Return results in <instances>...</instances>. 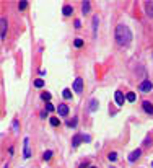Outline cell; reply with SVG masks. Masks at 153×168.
<instances>
[{
    "label": "cell",
    "mask_w": 153,
    "mask_h": 168,
    "mask_svg": "<svg viewBox=\"0 0 153 168\" xmlns=\"http://www.w3.org/2000/svg\"><path fill=\"white\" fill-rule=\"evenodd\" d=\"M116 42L119 46H129L130 41H132V31L127 25H117L116 26V33H114Z\"/></svg>",
    "instance_id": "cell-1"
},
{
    "label": "cell",
    "mask_w": 153,
    "mask_h": 168,
    "mask_svg": "<svg viewBox=\"0 0 153 168\" xmlns=\"http://www.w3.org/2000/svg\"><path fill=\"white\" fill-rule=\"evenodd\" d=\"M7 18L2 17L0 18V39L4 41V39H7Z\"/></svg>",
    "instance_id": "cell-2"
},
{
    "label": "cell",
    "mask_w": 153,
    "mask_h": 168,
    "mask_svg": "<svg viewBox=\"0 0 153 168\" xmlns=\"http://www.w3.org/2000/svg\"><path fill=\"white\" fill-rule=\"evenodd\" d=\"M139 90L142 91V93H150V91L153 90V83L150 80H143L142 83L139 85Z\"/></svg>",
    "instance_id": "cell-3"
},
{
    "label": "cell",
    "mask_w": 153,
    "mask_h": 168,
    "mask_svg": "<svg viewBox=\"0 0 153 168\" xmlns=\"http://www.w3.org/2000/svg\"><path fill=\"white\" fill-rule=\"evenodd\" d=\"M73 90H75V93H82V91H83V78L82 77L75 78V82H73Z\"/></svg>",
    "instance_id": "cell-4"
},
{
    "label": "cell",
    "mask_w": 153,
    "mask_h": 168,
    "mask_svg": "<svg viewBox=\"0 0 153 168\" xmlns=\"http://www.w3.org/2000/svg\"><path fill=\"white\" fill-rule=\"evenodd\" d=\"M23 157L24 158L31 157V150H29V139H28V137H24V140H23Z\"/></svg>",
    "instance_id": "cell-5"
},
{
    "label": "cell",
    "mask_w": 153,
    "mask_h": 168,
    "mask_svg": "<svg viewBox=\"0 0 153 168\" xmlns=\"http://www.w3.org/2000/svg\"><path fill=\"white\" fill-rule=\"evenodd\" d=\"M114 98H116V103H117L119 106H122L124 105V101H125V96H124V93H122L121 90H117L114 93Z\"/></svg>",
    "instance_id": "cell-6"
},
{
    "label": "cell",
    "mask_w": 153,
    "mask_h": 168,
    "mask_svg": "<svg viewBox=\"0 0 153 168\" xmlns=\"http://www.w3.org/2000/svg\"><path fill=\"white\" fill-rule=\"evenodd\" d=\"M57 113H59V116H69V106L65 103H60L57 106Z\"/></svg>",
    "instance_id": "cell-7"
},
{
    "label": "cell",
    "mask_w": 153,
    "mask_h": 168,
    "mask_svg": "<svg viewBox=\"0 0 153 168\" xmlns=\"http://www.w3.org/2000/svg\"><path fill=\"white\" fill-rule=\"evenodd\" d=\"M140 155H142V150H140V149H137V150H134L132 154L129 155V162H130V163H134V162H135V160H139V158H140Z\"/></svg>",
    "instance_id": "cell-8"
},
{
    "label": "cell",
    "mask_w": 153,
    "mask_h": 168,
    "mask_svg": "<svg viewBox=\"0 0 153 168\" xmlns=\"http://www.w3.org/2000/svg\"><path fill=\"white\" fill-rule=\"evenodd\" d=\"M142 106H143V109H145L147 114H150V116L153 114V105H152L150 101H143V103H142Z\"/></svg>",
    "instance_id": "cell-9"
},
{
    "label": "cell",
    "mask_w": 153,
    "mask_h": 168,
    "mask_svg": "<svg viewBox=\"0 0 153 168\" xmlns=\"http://www.w3.org/2000/svg\"><path fill=\"white\" fill-rule=\"evenodd\" d=\"M145 11L150 18H153V2H145Z\"/></svg>",
    "instance_id": "cell-10"
},
{
    "label": "cell",
    "mask_w": 153,
    "mask_h": 168,
    "mask_svg": "<svg viewBox=\"0 0 153 168\" xmlns=\"http://www.w3.org/2000/svg\"><path fill=\"white\" fill-rule=\"evenodd\" d=\"M82 140H83V136H80V134L73 136V139H72V147H78Z\"/></svg>",
    "instance_id": "cell-11"
},
{
    "label": "cell",
    "mask_w": 153,
    "mask_h": 168,
    "mask_svg": "<svg viewBox=\"0 0 153 168\" xmlns=\"http://www.w3.org/2000/svg\"><path fill=\"white\" fill-rule=\"evenodd\" d=\"M90 8H91V4L90 2H83V4H82V13L83 15H87V13H90Z\"/></svg>",
    "instance_id": "cell-12"
},
{
    "label": "cell",
    "mask_w": 153,
    "mask_h": 168,
    "mask_svg": "<svg viewBox=\"0 0 153 168\" xmlns=\"http://www.w3.org/2000/svg\"><path fill=\"white\" fill-rule=\"evenodd\" d=\"M72 11H73V8L70 7V5H64V8H62L64 17H70V15H72Z\"/></svg>",
    "instance_id": "cell-13"
},
{
    "label": "cell",
    "mask_w": 153,
    "mask_h": 168,
    "mask_svg": "<svg viewBox=\"0 0 153 168\" xmlns=\"http://www.w3.org/2000/svg\"><path fill=\"white\" fill-rule=\"evenodd\" d=\"M135 98H137V96H135V93H134V91H129V93L125 95V100H127V101H130V103L135 101Z\"/></svg>",
    "instance_id": "cell-14"
},
{
    "label": "cell",
    "mask_w": 153,
    "mask_h": 168,
    "mask_svg": "<svg viewBox=\"0 0 153 168\" xmlns=\"http://www.w3.org/2000/svg\"><path fill=\"white\" fill-rule=\"evenodd\" d=\"M98 23H99V20H98V17L94 15L93 17V36H96V29H98Z\"/></svg>",
    "instance_id": "cell-15"
},
{
    "label": "cell",
    "mask_w": 153,
    "mask_h": 168,
    "mask_svg": "<svg viewBox=\"0 0 153 168\" xmlns=\"http://www.w3.org/2000/svg\"><path fill=\"white\" fill-rule=\"evenodd\" d=\"M88 109H90V111H96V109H98V101H96V100H91Z\"/></svg>",
    "instance_id": "cell-16"
},
{
    "label": "cell",
    "mask_w": 153,
    "mask_h": 168,
    "mask_svg": "<svg viewBox=\"0 0 153 168\" xmlns=\"http://www.w3.org/2000/svg\"><path fill=\"white\" fill-rule=\"evenodd\" d=\"M62 96H64L65 100H70V98H72V91H70L69 88H65V90L62 91Z\"/></svg>",
    "instance_id": "cell-17"
},
{
    "label": "cell",
    "mask_w": 153,
    "mask_h": 168,
    "mask_svg": "<svg viewBox=\"0 0 153 168\" xmlns=\"http://www.w3.org/2000/svg\"><path fill=\"white\" fill-rule=\"evenodd\" d=\"M34 87L36 88H42V87H44V80H42V78H36V80H34Z\"/></svg>",
    "instance_id": "cell-18"
},
{
    "label": "cell",
    "mask_w": 153,
    "mask_h": 168,
    "mask_svg": "<svg viewBox=\"0 0 153 168\" xmlns=\"http://www.w3.org/2000/svg\"><path fill=\"white\" fill-rule=\"evenodd\" d=\"M42 158H44L46 162H47V160H51V158H52V152H51V150H46L44 154H42Z\"/></svg>",
    "instance_id": "cell-19"
},
{
    "label": "cell",
    "mask_w": 153,
    "mask_h": 168,
    "mask_svg": "<svg viewBox=\"0 0 153 168\" xmlns=\"http://www.w3.org/2000/svg\"><path fill=\"white\" fill-rule=\"evenodd\" d=\"M108 158H109V162H116V160H117V154H116V152H109Z\"/></svg>",
    "instance_id": "cell-20"
},
{
    "label": "cell",
    "mask_w": 153,
    "mask_h": 168,
    "mask_svg": "<svg viewBox=\"0 0 153 168\" xmlns=\"http://www.w3.org/2000/svg\"><path fill=\"white\" fill-rule=\"evenodd\" d=\"M49 123H51V126H54V127H57L59 126V118H56V116H54V118H51V121H49Z\"/></svg>",
    "instance_id": "cell-21"
},
{
    "label": "cell",
    "mask_w": 153,
    "mask_h": 168,
    "mask_svg": "<svg viewBox=\"0 0 153 168\" xmlns=\"http://www.w3.org/2000/svg\"><path fill=\"white\" fill-rule=\"evenodd\" d=\"M76 126V118H73L72 121H67V127H75Z\"/></svg>",
    "instance_id": "cell-22"
},
{
    "label": "cell",
    "mask_w": 153,
    "mask_h": 168,
    "mask_svg": "<svg viewBox=\"0 0 153 168\" xmlns=\"http://www.w3.org/2000/svg\"><path fill=\"white\" fill-rule=\"evenodd\" d=\"M18 8H20V10H26V8H28V2H20V4H18Z\"/></svg>",
    "instance_id": "cell-23"
},
{
    "label": "cell",
    "mask_w": 153,
    "mask_h": 168,
    "mask_svg": "<svg viewBox=\"0 0 153 168\" xmlns=\"http://www.w3.org/2000/svg\"><path fill=\"white\" fill-rule=\"evenodd\" d=\"M73 44H75V47H82V46H83V39H75V41H73Z\"/></svg>",
    "instance_id": "cell-24"
},
{
    "label": "cell",
    "mask_w": 153,
    "mask_h": 168,
    "mask_svg": "<svg viewBox=\"0 0 153 168\" xmlns=\"http://www.w3.org/2000/svg\"><path fill=\"white\" fill-rule=\"evenodd\" d=\"M41 98L44 100V101H49V100H51V93H47V91H44V93L41 95Z\"/></svg>",
    "instance_id": "cell-25"
},
{
    "label": "cell",
    "mask_w": 153,
    "mask_h": 168,
    "mask_svg": "<svg viewBox=\"0 0 153 168\" xmlns=\"http://www.w3.org/2000/svg\"><path fill=\"white\" fill-rule=\"evenodd\" d=\"M46 111L47 113H51V111H54V106L51 105V103H46Z\"/></svg>",
    "instance_id": "cell-26"
},
{
    "label": "cell",
    "mask_w": 153,
    "mask_h": 168,
    "mask_svg": "<svg viewBox=\"0 0 153 168\" xmlns=\"http://www.w3.org/2000/svg\"><path fill=\"white\" fill-rule=\"evenodd\" d=\"M73 25H75V28H76V29H78V28L82 26V23H80V20H75V21H73Z\"/></svg>",
    "instance_id": "cell-27"
},
{
    "label": "cell",
    "mask_w": 153,
    "mask_h": 168,
    "mask_svg": "<svg viewBox=\"0 0 153 168\" xmlns=\"http://www.w3.org/2000/svg\"><path fill=\"white\" fill-rule=\"evenodd\" d=\"M90 140H91L90 136H83V142H90Z\"/></svg>",
    "instance_id": "cell-28"
},
{
    "label": "cell",
    "mask_w": 153,
    "mask_h": 168,
    "mask_svg": "<svg viewBox=\"0 0 153 168\" xmlns=\"http://www.w3.org/2000/svg\"><path fill=\"white\" fill-rule=\"evenodd\" d=\"M13 129L18 131V121H13Z\"/></svg>",
    "instance_id": "cell-29"
},
{
    "label": "cell",
    "mask_w": 153,
    "mask_h": 168,
    "mask_svg": "<svg viewBox=\"0 0 153 168\" xmlns=\"http://www.w3.org/2000/svg\"><path fill=\"white\" fill-rule=\"evenodd\" d=\"M87 167H88V163H87V162H85V163H82V165H80V168H87Z\"/></svg>",
    "instance_id": "cell-30"
},
{
    "label": "cell",
    "mask_w": 153,
    "mask_h": 168,
    "mask_svg": "<svg viewBox=\"0 0 153 168\" xmlns=\"http://www.w3.org/2000/svg\"><path fill=\"white\" fill-rule=\"evenodd\" d=\"M88 168H98V167H94V165H91V167H88Z\"/></svg>",
    "instance_id": "cell-31"
},
{
    "label": "cell",
    "mask_w": 153,
    "mask_h": 168,
    "mask_svg": "<svg viewBox=\"0 0 153 168\" xmlns=\"http://www.w3.org/2000/svg\"><path fill=\"white\" fill-rule=\"evenodd\" d=\"M4 168H8V167H7V165H4Z\"/></svg>",
    "instance_id": "cell-32"
},
{
    "label": "cell",
    "mask_w": 153,
    "mask_h": 168,
    "mask_svg": "<svg viewBox=\"0 0 153 168\" xmlns=\"http://www.w3.org/2000/svg\"><path fill=\"white\" fill-rule=\"evenodd\" d=\"M152 168H153V162H152Z\"/></svg>",
    "instance_id": "cell-33"
},
{
    "label": "cell",
    "mask_w": 153,
    "mask_h": 168,
    "mask_svg": "<svg viewBox=\"0 0 153 168\" xmlns=\"http://www.w3.org/2000/svg\"><path fill=\"white\" fill-rule=\"evenodd\" d=\"M109 168H114V167H109Z\"/></svg>",
    "instance_id": "cell-34"
}]
</instances>
